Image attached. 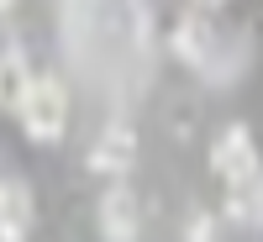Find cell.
<instances>
[{
	"mask_svg": "<svg viewBox=\"0 0 263 242\" xmlns=\"http://www.w3.org/2000/svg\"><path fill=\"white\" fill-rule=\"evenodd\" d=\"M190 242H211V216H195L190 221Z\"/></svg>",
	"mask_w": 263,
	"mask_h": 242,
	"instance_id": "9",
	"label": "cell"
},
{
	"mask_svg": "<svg viewBox=\"0 0 263 242\" xmlns=\"http://www.w3.org/2000/svg\"><path fill=\"white\" fill-rule=\"evenodd\" d=\"M195 6H205V11H216V6H227V0H195Z\"/></svg>",
	"mask_w": 263,
	"mask_h": 242,
	"instance_id": "11",
	"label": "cell"
},
{
	"mask_svg": "<svg viewBox=\"0 0 263 242\" xmlns=\"http://www.w3.org/2000/svg\"><path fill=\"white\" fill-rule=\"evenodd\" d=\"M11 6H16V0H0V11H11Z\"/></svg>",
	"mask_w": 263,
	"mask_h": 242,
	"instance_id": "12",
	"label": "cell"
},
{
	"mask_svg": "<svg viewBox=\"0 0 263 242\" xmlns=\"http://www.w3.org/2000/svg\"><path fill=\"white\" fill-rule=\"evenodd\" d=\"M174 53H179L190 69H216V32L200 16H184L179 27H174Z\"/></svg>",
	"mask_w": 263,
	"mask_h": 242,
	"instance_id": "5",
	"label": "cell"
},
{
	"mask_svg": "<svg viewBox=\"0 0 263 242\" xmlns=\"http://www.w3.org/2000/svg\"><path fill=\"white\" fill-rule=\"evenodd\" d=\"M27 84H32V69L16 48H0V111H16L27 100Z\"/></svg>",
	"mask_w": 263,
	"mask_h": 242,
	"instance_id": "7",
	"label": "cell"
},
{
	"mask_svg": "<svg viewBox=\"0 0 263 242\" xmlns=\"http://www.w3.org/2000/svg\"><path fill=\"white\" fill-rule=\"evenodd\" d=\"M132 163H137V137H132V126H105L100 132V137L90 142V169L95 174H111V179H116V174H126Z\"/></svg>",
	"mask_w": 263,
	"mask_h": 242,
	"instance_id": "3",
	"label": "cell"
},
{
	"mask_svg": "<svg viewBox=\"0 0 263 242\" xmlns=\"http://www.w3.org/2000/svg\"><path fill=\"white\" fill-rule=\"evenodd\" d=\"M0 242H27V232L11 227V221H0Z\"/></svg>",
	"mask_w": 263,
	"mask_h": 242,
	"instance_id": "10",
	"label": "cell"
},
{
	"mask_svg": "<svg viewBox=\"0 0 263 242\" xmlns=\"http://www.w3.org/2000/svg\"><path fill=\"white\" fill-rule=\"evenodd\" d=\"M227 216L242 227H258L263 221V169L248 174V179H232L227 184Z\"/></svg>",
	"mask_w": 263,
	"mask_h": 242,
	"instance_id": "6",
	"label": "cell"
},
{
	"mask_svg": "<svg viewBox=\"0 0 263 242\" xmlns=\"http://www.w3.org/2000/svg\"><path fill=\"white\" fill-rule=\"evenodd\" d=\"M100 237L105 242H137V200H132V190H105V200H100Z\"/></svg>",
	"mask_w": 263,
	"mask_h": 242,
	"instance_id": "4",
	"label": "cell"
},
{
	"mask_svg": "<svg viewBox=\"0 0 263 242\" xmlns=\"http://www.w3.org/2000/svg\"><path fill=\"white\" fill-rule=\"evenodd\" d=\"M0 221H11V227H21L27 232V221H32V195H27V184L21 179H0Z\"/></svg>",
	"mask_w": 263,
	"mask_h": 242,
	"instance_id": "8",
	"label": "cell"
},
{
	"mask_svg": "<svg viewBox=\"0 0 263 242\" xmlns=\"http://www.w3.org/2000/svg\"><path fill=\"white\" fill-rule=\"evenodd\" d=\"M16 116H21L32 142H58L63 126H69V90H63L53 74H32L27 100L16 105Z\"/></svg>",
	"mask_w": 263,
	"mask_h": 242,
	"instance_id": "1",
	"label": "cell"
},
{
	"mask_svg": "<svg viewBox=\"0 0 263 242\" xmlns=\"http://www.w3.org/2000/svg\"><path fill=\"white\" fill-rule=\"evenodd\" d=\"M211 169L221 174V184L258 174V142H253V132L248 126H221V137L211 142Z\"/></svg>",
	"mask_w": 263,
	"mask_h": 242,
	"instance_id": "2",
	"label": "cell"
}]
</instances>
